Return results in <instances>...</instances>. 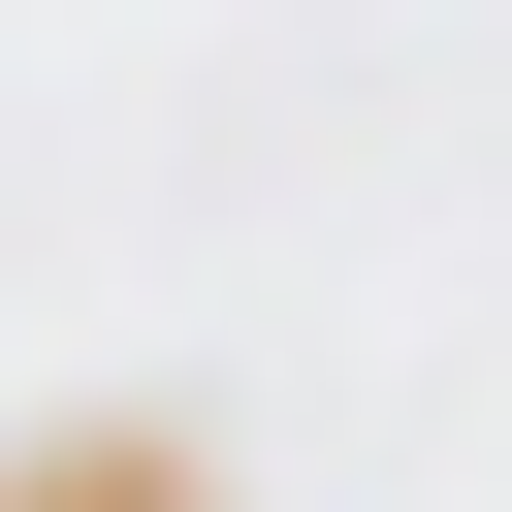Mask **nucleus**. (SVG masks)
Masks as SVG:
<instances>
[{
    "label": "nucleus",
    "mask_w": 512,
    "mask_h": 512,
    "mask_svg": "<svg viewBox=\"0 0 512 512\" xmlns=\"http://www.w3.org/2000/svg\"><path fill=\"white\" fill-rule=\"evenodd\" d=\"M0 512H224V448H160V416H64V448H32Z\"/></svg>",
    "instance_id": "obj_1"
}]
</instances>
